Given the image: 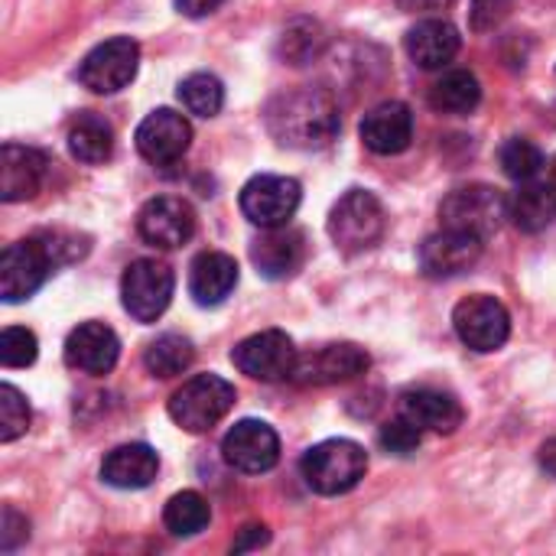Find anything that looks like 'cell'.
I'll return each mask as SVG.
<instances>
[{
	"mask_svg": "<svg viewBox=\"0 0 556 556\" xmlns=\"http://www.w3.org/2000/svg\"><path fill=\"white\" fill-rule=\"evenodd\" d=\"M264 121L280 147L319 150L329 147L339 134V104L326 88L300 85L270 98L264 108Z\"/></svg>",
	"mask_w": 556,
	"mask_h": 556,
	"instance_id": "obj_1",
	"label": "cell"
},
{
	"mask_svg": "<svg viewBox=\"0 0 556 556\" xmlns=\"http://www.w3.org/2000/svg\"><path fill=\"white\" fill-rule=\"evenodd\" d=\"M300 472L316 495H345L365 479L368 456L352 440H326L303 456Z\"/></svg>",
	"mask_w": 556,
	"mask_h": 556,
	"instance_id": "obj_2",
	"label": "cell"
},
{
	"mask_svg": "<svg viewBox=\"0 0 556 556\" xmlns=\"http://www.w3.org/2000/svg\"><path fill=\"white\" fill-rule=\"evenodd\" d=\"M235 384L218 375H195L169 397V417L186 433H208L235 407Z\"/></svg>",
	"mask_w": 556,
	"mask_h": 556,
	"instance_id": "obj_3",
	"label": "cell"
},
{
	"mask_svg": "<svg viewBox=\"0 0 556 556\" xmlns=\"http://www.w3.org/2000/svg\"><path fill=\"white\" fill-rule=\"evenodd\" d=\"M384 235V205L368 189H349L329 212V238L345 254L375 248Z\"/></svg>",
	"mask_w": 556,
	"mask_h": 556,
	"instance_id": "obj_4",
	"label": "cell"
},
{
	"mask_svg": "<svg viewBox=\"0 0 556 556\" xmlns=\"http://www.w3.org/2000/svg\"><path fill=\"white\" fill-rule=\"evenodd\" d=\"M55 267H59V257H55L46 235L7 244L0 254V296H3V303L29 300Z\"/></svg>",
	"mask_w": 556,
	"mask_h": 556,
	"instance_id": "obj_5",
	"label": "cell"
},
{
	"mask_svg": "<svg viewBox=\"0 0 556 556\" xmlns=\"http://www.w3.org/2000/svg\"><path fill=\"white\" fill-rule=\"evenodd\" d=\"M173 290H176V277L169 264L153 257L134 261L121 277V303L127 316L137 323H156L166 313Z\"/></svg>",
	"mask_w": 556,
	"mask_h": 556,
	"instance_id": "obj_6",
	"label": "cell"
},
{
	"mask_svg": "<svg viewBox=\"0 0 556 556\" xmlns=\"http://www.w3.org/2000/svg\"><path fill=\"white\" fill-rule=\"evenodd\" d=\"M502 218H508V199L492 186H463L440 205L443 228H456L482 241L498 231Z\"/></svg>",
	"mask_w": 556,
	"mask_h": 556,
	"instance_id": "obj_7",
	"label": "cell"
},
{
	"mask_svg": "<svg viewBox=\"0 0 556 556\" xmlns=\"http://www.w3.org/2000/svg\"><path fill=\"white\" fill-rule=\"evenodd\" d=\"M231 362L241 375L254 378V381H287L296 371L300 352L293 345V339L280 329H264L257 336H248L244 342L235 345Z\"/></svg>",
	"mask_w": 556,
	"mask_h": 556,
	"instance_id": "obj_8",
	"label": "cell"
},
{
	"mask_svg": "<svg viewBox=\"0 0 556 556\" xmlns=\"http://www.w3.org/2000/svg\"><path fill=\"white\" fill-rule=\"evenodd\" d=\"M137 68L140 46L130 36H114L85 55V62L78 65V81L94 94H114L137 78Z\"/></svg>",
	"mask_w": 556,
	"mask_h": 556,
	"instance_id": "obj_9",
	"label": "cell"
},
{
	"mask_svg": "<svg viewBox=\"0 0 556 556\" xmlns=\"http://www.w3.org/2000/svg\"><path fill=\"white\" fill-rule=\"evenodd\" d=\"M303 199V189L293 176H254L244 189H241V212L251 225L257 228H280L290 225V218L296 215Z\"/></svg>",
	"mask_w": 556,
	"mask_h": 556,
	"instance_id": "obj_10",
	"label": "cell"
},
{
	"mask_svg": "<svg viewBox=\"0 0 556 556\" xmlns=\"http://www.w3.org/2000/svg\"><path fill=\"white\" fill-rule=\"evenodd\" d=\"M453 326L472 352H498L511 336V316L502 300L476 293L453 309Z\"/></svg>",
	"mask_w": 556,
	"mask_h": 556,
	"instance_id": "obj_11",
	"label": "cell"
},
{
	"mask_svg": "<svg viewBox=\"0 0 556 556\" xmlns=\"http://www.w3.org/2000/svg\"><path fill=\"white\" fill-rule=\"evenodd\" d=\"M225 463L244 476L270 472L280 463V437L264 420H241L222 440Z\"/></svg>",
	"mask_w": 556,
	"mask_h": 556,
	"instance_id": "obj_12",
	"label": "cell"
},
{
	"mask_svg": "<svg viewBox=\"0 0 556 556\" xmlns=\"http://www.w3.org/2000/svg\"><path fill=\"white\" fill-rule=\"evenodd\" d=\"M137 231L147 244L160 251L182 248L195 235V212L179 195H156L137 215Z\"/></svg>",
	"mask_w": 556,
	"mask_h": 556,
	"instance_id": "obj_13",
	"label": "cell"
},
{
	"mask_svg": "<svg viewBox=\"0 0 556 556\" xmlns=\"http://www.w3.org/2000/svg\"><path fill=\"white\" fill-rule=\"evenodd\" d=\"M137 150L147 163L153 166H169L176 160L186 156L189 143H192V124L173 111V108H160L153 114H147L137 127Z\"/></svg>",
	"mask_w": 556,
	"mask_h": 556,
	"instance_id": "obj_14",
	"label": "cell"
},
{
	"mask_svg": "<svg viewBox=\"0 0 556 556\" xmlns=\"http://www.w3.org/2000/svg\"><path fill=\"white\" fill-rule=\"evenodd\" d=\"M371 365L368 352L352 345V342H332V345H323L316 352H309L306 358L296 362V371L293 378L300 384H345L358 375H365Z\"/></svg>",
	"mask_w": 556,
	"mask_h": 556,
	"instance_id": "obj_15",
	"label": "cell"
},
{
	"mask_svg": "<svg viewBox=\"0 0 556 556\" xmlns=\"http://www.w3.org/2000/svg\"><path fill=\"white\" fill-rule=\"evenodd\" d=\"M482 238L456 231V228H443L440 235H430L420 244V267L427 277H456L466 274L469 267H476V261L482 257Z\"/></svg>",
	"mask_w": 556,
	"mask_h": 556,
	"instance_id": "obj_16",
	"label": "cell"
},
{
	"mask_svg": "<svg viewBox=\"0 0 556 556\" xmlns=\"http://www.w3.org/2000/svg\"><path fill=\"white\" fill-rule=\"evenodd\" d=\"M251 261L261 277L267 280H287L293 277L303 261H306V235L280 225V228H264V235L251 244Z\"/></svg>",
	"mask_w": 556,
	"mask_h": 556,
	"instance_id": "obj_17",
	"label": "cell"
},
{
	"mask_svg": "<svg viewBox=\"0 0 556 556\" xmlns=\"http://www.w3.org/2000/svg\"><path fill=\"white\" fill-rule=\"evenodd\" d=\"M121 342L104 323H81L65 339V365L81 375H108L117 365Z\"/></svg>",
	"mask_w": 556,
	"mask_h": 556,
	"instance_id": "obj_18",
	"label": "cell"
},
{
	"mask_svg": "<svg viewBox=\"0 0 556 556\" xmlns=\"http://www.w3.org/2000/svg\"><path fill=\"white\" fill-rule=\"evenodd\" d=\"M362 140L378 156L404 153L414 140V114L404 101H384L362 121Z\"/></svg>",
	"mask_w": 556,
	"mask_h": 556,
	"instance_id": "obj_19",
	"label": "cell"
},
{
	"mask_svg": "<svg viewBox=\"0 0 556 556\" xmlns=\"http://www.w3.org/2000/svg\"><path fill=\"white\" fill-rule=\"evenodd\" d=\"M404 46H407V55H410L420 68L433 72V68L450 65V62L459 55L463 36H459V29H456L450 20L430 16V20H420L417 26L407 29Z\"/></svg>",
	"mask_w": 556,
	"mask_h": 556,
	"instance_id": "obj_20",
	"label": "cell"
},
{
	"mask_svg": "<svg viewBox=\"0 0 556 556\" xmlns=\"http://www.w3.org/2000/svg\"><path fill=\"white\" fill-rule=\"evenodd\" d=\"M46 179V156L23 143H3L0 153V199L26 202L39 192Z\"/></svg>",
	"mask_w": 556,
	"mask_h": 556,
	"instance_id": "obj_21",
	"label": "cell"
},
{
	"mask_svg": "<svg viewBox=\"0 0 556 556\" xmlns=\"http://www.w3.org/2000/svg\"><path fill=\"white\" fill-rule=\"evenodd\" d=\"M401 414L407 420H414L420 430H433V433H456L466 420L463 404L437 388H414L401 397Z\"/></svg>",
	"mask_w": 556,
	"mask_h": 556,
	"instance_id": "obj_22",
	"label": "cell"
},
{
	"mask_svg": "<svg viewBox=\"0 0 556 556\" xmlns=\"http://www.w3.org/2000/svg\"><path fill=\"white\" fill-rule=\"evenodd\" d=\"M238 287V264L231 254L205 251L189 267V293L199 306H218Z\"/></svg>",
	"mask_w": 556,
	"mask_h": 556,
	"instance_id": "obj_23",
	"label": "cell"
},
{
	"mask_svg": "<svg viewBox=\"0 0 556 556\" xmlns=\"http://www.w3.org/2000/svg\"><path fill=\"white\" fill-rule=\"evenodd\" d=\"M156 472H160V456L143 443L117 446L101 463V479L111 489H124V492H137V489L153 485Z\"/></svg>",
	"mask_w": 556,
	"mask_h": 556,
	"instance_id": "obj_24",
	"label": "cell"
},
{
	"mask_svg": "<svg viewBox=\"0 0 556 556\" xmlns=\"http://www.w3.org/2000/svg\"><path fill=\"white\" fill-rule=\"evenodd\" d=\"M508 218L515 222V228L538 235L544 231L556 218V186L554 182H521V189L508 199Z\"/></svg>",
	"mask_w": 556,
	"mask_h": 556,
	"instance_id": "obj_25",
	"label": "cell"
},
{
	"mask_svg": "<svg viewBox=\"0 0 556 556\" xmlns=\"http://www.w3.org/2000/svg\"><path fill=\"white\" fill-rule=\"evenodd\" d=\"M482 101V85L472 72L453 68L430 88V108L440 114H472Z\"/></svg>",
	"mask_w": 556,
	"mask_h": 556,
	"instance_id": "obj_26",
	"label": "cell"
},
{
	"mask_svg": "<svg viewBox=\"0 0 556 556\" xmlns=\"http://www.w3.org/2000/svg\"><path fill=\"white\" fill-rule=\"evenodd\" d=\"M68 150L78 163L98 166L104 160H111L114 153V130L104 117L98 114H78V121L68 127Z\"/></svg>",
	"mask_w": 556,
	"mask_h": 556,
	"instance_id": "obj_27",
	"label": "cell"
},
{
	"mask_svg": "<svg viewBox=\"0 0 556 556\" xmlns=\"http://www.w3.org/2000/svg\"><path fill=\"white\" fill-rule=\"evenodd\" d=\"M212 521V511H208V502L199 495V492H179L166 502V511H163V525L169 534L176 538H195L208 528Z\"/></svg>",
	"mask_w": 556,
	"mask_h": 556,
	"instance_id": "obj_28",
	"label": "cell"
},
{
	"mask_svg": "<svg viewBox=\"0 0 556 556\" xmlns=\"http://www.w3.org/2000/svg\"><path fill=\"white\" fill-rule=\"evenodd\" d=\"M195 362V349L189 339L182 336H160L156 342H150L143 365L153 378H176L182 371H189Z\"/></svg>",
	"mask_w": 556,
	"mask_h": 556,
	"instance_id": "obj_29",
	"label": "cell"
},
{
	"mask_svg": "<svg viewBox=\"0 0 556 556\" xmlns=\"http://www.w3.org/2000/svg\"><path fill=\"white\" fill-rule=\"evenodd\" d=\"M179 101L195 117H215L225 104V85L212 72H192L179 81Z\"/></svg>",
	"mask_w": 556,
	"mask_h": 556,
	"instance_id": "obj_30",
	"label": "cell"
},
{
	"mask_svg": "<svg viewBox=\"0 0 556 556\" xmlns=\"http://www.w3.org/2000/svg\"><path fill=\"white\" fill-rule=\"evenodd\" d=\"M498 163L505 169L508 179L515 182H531L538 179V173L544 169V153L534 140L528 137H511L502 150H498Z\"/></svg>",
	"mask_w": 556,
	"mask_h": 556,
	"instance_id": "obj_31",
	"label": "cell"
},
{
	"mask_svg": "<svg viewBox=\"0 0 556 556\" xmlns=\"http://www.w3.org/2000/svg\"><path fill=\"white\" fill-rule=\"evenodd\" d=\"M26 430H29V404L13 384H3L0 388V440L13 443Z\"/></svg>",
	"mask_w": 556,
	"mask_h": 556,
	"instance_id": "obj_32",
	"label": "cell"
},
{
	"mask_svg": "<svg viewBox=\"0 0 556 556\" xmlns=\"http://www.w3.org/2000/svg\"><path fill=\"white\" fill-rule=\"evenodd\" d=\"M39 355V342L29 329H20V326H10L3 329L0 336V362L3 368H26L33 365Z\"/></svg>",
	"mask_w": 556,
	"mask_h": 556,
	"instance_id": "obj_33",
	"label": "cell"
},
{
	"mask_svg": "<svg viewBox=\"0 0 556 556\" xmlns=\"http://www.w3.org/2000/svg\"><path fill=\"white\" fill-rule=\"evenodd\" d=\"M378 440H381L384 453H391V456H410V453H417V446L424 440V430L401 414L397 420H391V424L381 427Z\"/></svg>",
	"mask_w": 556,
	"mask_h": 556,
	"instance_id": "obj_34",
	"label": "cell"
},
{
	"mask_svg": "<svg viewBox=\"0 0 556 556\" xmlns=\"http://www.w3.org/2000/svg\"><path fill=\"white\" fill-rule=\"evenodd\" d=\"M323 46V36H319V26L316 23H293L287 33H283V55L293 62V65H303L306 59H313Z\"/></svg>",
	"mask_w": 556,
	"mask_h": 556,
	"instance_id": "obj_35",
	"label": "cell"
},
{
	"mask_svg": "<svg viewBox=\"0 0 556 556\" xmlns=\"http://www.w3.org/2000/svg\"><path fill=\"white\" fill-rule=\"evenodd\" d=\"M511 3L515 0H472V29L476 33L495 29L508 16Z\"/></svg>",
	"mask_w": 556,
	"mask_h": 556,
	"instance_id": "obj_36",
	"label": "cell"
},
{
	"mask_svg": "<svg viewBox=\"0 0 556 556\" xmlns=\"http://www.w3.org/2000/svg\"><path fill=\"white\" fill-rule=\"evenodd\" d=\"M29 538V521L20 518L13 508H3V525H0V547L3 551H13L20 541Z\"/></svg>",
	"mask_w": 556,
	"mask_h": 556,
	"instance_id": "obj_37",
	"label": "cell"
},
{
	"mask_svg": "<svg viewBox=\"0 0 556 556\" xmlns=\"http://www.w3.org/2000/svg\"><path fill=\"white\" fill-rule=\"evenodd\" d=\"M270 541V531L264 528V525H248L241 534H238V541L231 544V551L235 554H244V551H257V547H264Z\"/></svg>",
	"mask_w": 556,
	"mask_h": 556,
	"instance_id": "obj_38",
	"label": "cell"
},
{
	"mask_svg": "<svg viewBox=\"0 0 556 556\" xmlns=\"http://www.w3.org/2000/svg\"><path fill=\"white\" fill-rule=\"evenodd\" d=\"M225 0H176V10L182 16H192V20H202L208 13H215Z\"/></svg>",
	"mask_w": 556,
	"mask_h": 556,
	"instance_id": "obj_39",
	"label": "cell"
},
{
	"mask_svg": "<svg viewBox=\"0 0 556 556\" xmlns=\"http://www.w3.org/2000/svg\"><path fill=\"white\" fill-rule=\"evenodd\" d=\"M397 3H401V10H407V13H437V10L453 7L456 0H397Z\"/></svg>",
	"mask_w": 556,
	"mask_h": 556,
	"instance_id": "obj_40",
	"label": "cell"
},
{
	"mask_svg": "<svg viewBox=\"0 0 556 556\" xmlns=\"http://www.w3.org/2000/svg\"><path fill=\"white\" fill-rule=\"evenodd\" d=\"M541 469L551 476V479H556V440H547L544 446H541Z\"/></svg>",
	"mask_w": 556,
	"mask_h": 556,
	"instance_id": "obj_41",
	"label": "cell"
},
{
	"mask_svg": "<svg viewBox=\"0 0 556 556\" xmlns=\"http://www.w3.org/2000/svg\"><path fill=\"white\" fill-rule=\"evenodd\" d=\"M554 186H556V156H554Z\"/></svg>",
	"mask_w": 556,
	"mask_h": 556,
	"instance_id": "obj_42",
	"label": "cell"
}]
</instances>
